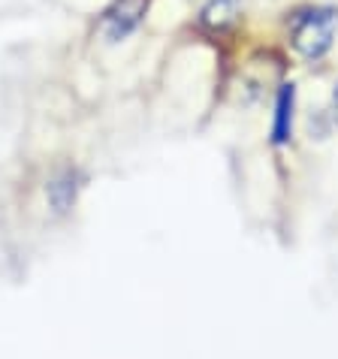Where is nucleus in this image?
<instances>
[{"instance_id": "nucleus-1", "label": "nucleus", "mask_w": 338, "mask_h": 359, "mask_svg": "<svg viewBox=\"0 0 338 359\" xmlns=\"http://www.w3.org/2000/svg\"><path fill=\"white\" fill-rule=\"evenodd\" d=\"M338 27V13L330 6H314L305 9L293 18V48L299 52L305 61H320V57L330 52L332 36Z\"/></svg>"}, {"instance_id": "nucleus-2", "label": "nucleus", "mask_w": 338, "mask_h": 359, "mask_svg": "<svg viewBox=\"0 0 338 359\" xmlns=\"http://www.w3.org/2000/svg\"><path fill=\"white\" fill-rule=\"evenodd\" d=\"M148 13V0H112L100 18V34L106 43H121L127 39Z\"/></svg>"}, {"instance_id": "nucleus-3", "label": "nucleus", "mask_w": 338, "mask_h": 359, "mask_svg": "<svg viewBox=\"0 0 338 359\" xmlns=\"http://www.w3.org/2000/svg\"><path fill=\"white\" fill-rule=\"evenodd\" d=\"M293 106H296V88L293 85H281L278 91V103H275V121H272V142L284 145L293 136Z\"/></svg>"}, {"instance_id": "nucleus-4", "label": "nucleus", "mask_w": 338, "mask_h": 359, "mask_svg": "<svg viewBox=\"0 0 338 359\" xmlns=\"http://www.w3.org/2000/svg\"><path fill=\"white\" fill-rule=\"evenodd\" d=\"M238 13H242V0H208L200 13V22L208 31H227L238 22Z\"/></svg>"}, {"instance_id": "nucleus-5", "label": "nucleus", "mask_w": 338, "mask_h": 359, "mask_svg": "<svg viewBox=\"0 0 338 359\" xmlns=\"http://www.w3.org/2000/svg\"><path fill=\"white\" fill-rule=\"evenodd\" d=\"M76 199V175L64 172L58 175L52 184H48V203L55 205V212H64V208Z\"/></svg>"}, {"instance_id": "nucleus-6", "label": "nucleus", "mask_w": 338, "mask_h": 359, "mask_svg": "<svg viewBox=\"0 0 338 359\" xmlns=\"http://www.w3.org/2000/svg\"><path fill=\"white\" fill-rule=\"evenodd\" d=\"M332 109H335V118H338V88H335V97H332Z\"/></svg>"}]
</instances>
